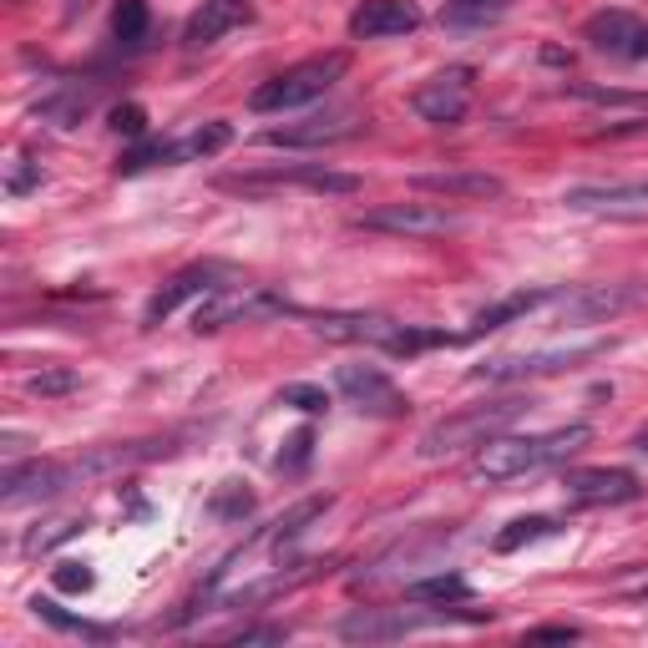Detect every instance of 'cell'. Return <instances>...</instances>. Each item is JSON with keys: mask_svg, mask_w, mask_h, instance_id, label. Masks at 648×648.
Segmentation results:
<instances>
[{"mask_svg": "<svg viewBox=\"0 0 648 648\" xmlns=\"http://www.w3.org/2000/svg\"><path fill=\"white\" fill-rule=\"evenodd\" d=\"M634 451L648 461V431H638V436H634Z\"/></svg>", "mask_w": 648, "mask_h": 648, "instance_id": "60d3db41", "label": "cell"}, {"mask_svg": "<svg viewBox=\"0 0 648 648\" xmlns=\"http://www.w3.org/2000/svg\"><path fill=\"white\" fill-rule=\"evenodd\" d=\"M76 487L72 481V461H25V467H6L0 477V497L6 502H36V497H56Z\"/></svg>", "mask_w": 648, "mask_h": 648, "instance_id": "5bb4252c", "label": "cell"}, {"mask_svg": "<svg viewBox=\"0 0 648 648\" xmlns=\"http://www.w3.org/2000/svg\"><path fill=\"white\" fill-rule=\"evenodd\" d=\"M355 229L396 233V239H441V233L457 229V218L436 203H380L355 218Z\"/></svg>", "mask_w": 648, "mask_h": 648, "instance_id": "52a82bcc", "label": "cell"}, {"mask_svg": "<svg viewBox=\"0 0 648 648\" xmlns=\"http://www.w3.org/2000/svg\"><path fill=\"white\" fill-rule=\"evenodd\" d=\"M563 203L577 213H624V208H648V178L644 182H573Z\"/></svg>", "mask_w": 648, "mask_h": 648, "instance_id": "d6986e66", "label": "cell"}, {"mask_svg": "<svg viewBox=\"0 0 648 648\" xmlns=\"http://www.w3.org/2000/svg\"><path fill=\"white\" fill-rule=\"evenodd\" d=\"M335 385H339V396H345L349 406H360L365 416L396 420V416H406L410 410V400L396 390V380H390L385 370H375V365H339Z\"/></svg>", "mask_w": 648, "mask_h": 648, "instance_id": "9c48e42d", "label": "cell"}, {"mask_svg": "<svg viewBox=\"0 0 648 648\" xmlns=\"http://www.w3.org/2000/svg\"><path fill=\"white\" fill-rule=\"evenodd\" d=\"M168 168V143H137L133 153H122V163H117V173L122 178H133V173H147V168Z\"/></svg>", "mask_w": 648, "mask_h": 648, "instance_id": "4dcf8cb0", "label": "cell"}, {"mask_svg": "<svg viewBox=\"0 0 648 648\" xmlns=\"http://www.w3.org/2000/svg\"><path fill=\"white\" fill-rule=\"evenodd\" d=\"M41 182V173H31V168H15L11 173V182H6V192H11V198H21V192H31Z\"/></svg>", "mask_w": 648, "mask_h": 648, "instance_id": "ab89813d", "label": "cell"}, {"mask_svg": "<svg viewBox=\"0 0 648 648\" xmlns=\"http://www.w3.org/2000/svg\"><path fill=\"white\" fill-rule=\"evenodd\" d=\"M532 644H567V638H577V628L573 624H542V628H532Z\"/></svg>", "mask_w": 648, "mask_h": 648, "instance_id": "f35d334b", "label": "cell"}, {"mask_svg": "<svg viewBox=\"0 0 648 648\" xmlns=\"http://www.w3.org/2000/svg\"><path fill=\"white\" fill-rule=\"evenodd\" d=\"M279 406H294V410H310V416H320V410H330V396H324L320 385H284L279 390Z\"/></svg>", "mask_w": 648, "mask_h": 648, "instance_id": "d6a6232c", "label": "cell"}, {"mask_svg": "<svg viewBox=\"0 0 648 648\" xmlns=\"http://www.w3.org/2000/svg\"><path fill=\"white\" fill-rule=\"evenodd\" d=\"M310 320L314 335L335 339V345H390V335H396L400 324L385 320V314H304Z\"/></svg>", "mask_w": 648, "mask_h": 648, "instance_id": "e0dca14e", "label": "cell"}, {"mask_svg": "<svg viewBox=\"0 0 648 648\" xmlns=\"http://www.w3.org/2000/svg\"><path fill=\"white\" fill-rule=\"evenodd\" d=\"M324 506H330V497H304V502H300V506H289V512H284V516H279L274 527H269V532H264V542H269V547H284V542H289V537H300V532H304V527H310V522H314V516H320V512H324Z\"/></svg>", "mask_w": 648, "mask_h": 648, "instance_id": "484cf974", "label": "cell"}, {"mask_svg": "<svg viewBox=\"0 0 648 648\" xmlns=\"http://www.w3.org/2000/svg\"><path fill=\"white\" fill-rule=\"evenodd\" d=\"M249 512H253V497L243 492L239 481H223V492L213 497V516H223V522H243Z\"/></svg>", "mask_w": 648, "mask_h": 648, "instance_id": "1f68e13d", "label": "cell"}, {"mask_svg": "<svg viewBox=\"0 0 648 648\" xmlns=\"http://www.w3.org/2000/svg\"><path fill=\"white\" fill-rule=\"evenodd\" d=\"M223 284H239V274H233L229 264H192V269H182V274H173L168 284H163L153 300H147L143 324H163L168 314H178L188 300H198V294H213V289H223Z\"/></svg>", "mask_w": 648, "mask_h": 648, "instance_id": "30bf717a", "label": "cell"}, {"mask_svg": "<svg viewBox=\"0 0 648 648\" xmlns=\"http://www.w3.org/2000/svg\"><path fill=\"white\" fill-rule=\"evenodd\" d=\"M457 6H461V11H471V6H487V0H457Z\"/></svg>", "mask_w": 648, "mask_h": 648, "instance_id": "b9f144b4", "label": "cell"}, {"mask_svg": "<svg viewBox=\"0 0 648 648\" xmlns=\"http://www.w3.org/2000/svg\"><path fill=\"white\" fill-rule=\"evenodd\" d=\"M563 497L577 506H624V502H638L644 487L628 467H577L563 477Z\"/></svg>", "mask_w": 648, "mask_h": 648, "instance_id": "ba28073f", "label": "cell"}, {"mask_svg": "<svg viewBox=\"0 0 648 648\" xmlns=\"http://www.w3.org/2000/svg\"><path fill=\"white\" fill-rule=\"evenodd\" d=\"M229 143H233V127H229V122H203V127H192L182 143H168V168H178V163H203V157H218Z\"/></svg>", "mask_w": 648, "mask_h": 648, "instance_id": "7402d4cb", "label": "cell"}, {"mask_svg": "<svg viewBox=\"0 0 648 648\" xmlns=\"http://www.w3.org/2000/svg\"><path fill=\"white\" fill-rule=\"evenodd\" d=\"M284 638H289V628L259 624V628H239V634H233V644H284Z\"/></svg>", "mask_w": 648, "mask_h": 648, "instance_id": "74e56055", "label": "cell"}, {"mask_svg": "<svg viewBox=\"0 0 648 648\" xmlns=\"http://www.w3.org/2000/svg\"><path fill=\"white\" fill-rule=\"evenodd\" d=\"M284 182H300V188H314V192H355L360 188V178H349V173H330L324 163H314V168H279V173H249V178H223L218 188L259 192V188H284Z\"/></svg>", "mask_w": 648, "mask_h": 648, "instance_id": "9a60e30c", "label": "cell"}, {"mask_svg": "<svg viewBox=\"0 0 648 648\" xmlns=\"http://www.w3.org/2000/svg\"><path fill=\"white\" fill-rule=\"evenodd\" d=\"M112 36L122 46H143L147 36V0H117V11H112Z\"/></svg>", "mask_w": 648, "mask_h": 648, "instance_id": "83f0119b", "label": "cell"}, {"mask_svg": "<svg viewBox=\"0 0 648 648\" xmlns=\"http://www.w3.org/2000/svg\"><path fill=\"white\" fill-rule=\"evenodd\" d=\"M553 532H557V516H516V522H506L492 537V547L497 553H516V547H527L537 537H553Z\"/></svg>", "mask_w": 648, "mask_h": 648, "instance_id": "d4e9b609", "label": "cell"}, {"mask_svg": "<svg viewBox=\"0 0 648 648\" xmlns=\"http://www.w3.org/2000/svg\"><path fill=\"white\" fill-rule=\"evenodd\" d=\"M86 112H92V92H76V86H72V92L46 96V102L36 107V117L51 122V127H76Z\"/></svg>", "mask_w": 648, "mask_h": 648, "instance_id": "4316f807", "label": "cell"}, {"mask_svg": "<svg viewBox=\"0 0 648 648\" xmlns=\"http://www.w3.org/2000/svg\"><path fill=\"white\" fill-rule=\"evenodd\" d=\"M557 289H516V294H506V300L487 304V310L471 320V330L461 339H477V335H492V330H506L512 320H527L532 310H542V304H553Z\"/></svg>", "mask_w": 648, "mask_h": 648, "instance_id": "ffe728a7", "label": "cell"}, {"mask_svg": "<svg viewBox=\"0 0 648 648\" xmlns=\"http://www.w3.org/2000/svg\"><path fill=\"white\" fill-rule=\"evenodd\" d=\"M51 583H56L61 593H92L96 573L86 563H56V567H51Z\"/></svg>", "mask_w": 648, "mask_h": 648, "instance_id": "836d02e7", "label": "cell"}, {"mask_svg": "<svg viewBox=\"0 0 648 648\" xmlns=\"http://www.w3.org/2000/svg\"><path fill=\"white\" fill-rule=\"evenodd\" d=\"M355 133H360V112L345 107V112H324V117H304V122L269 127L259 143L264 147H335V143H349Z\"/></svg>", "mask_w": 648, "mask_h": 648, "instance_id": "8fae6325", "label": "cell"}, {"mask_svg": "<svg viewBox=\"0 0 648 648\" xmlns=\"http://www.w3.org/2000/svg\"><path fill=\"white\" fill-rule=\"evenodd\" d=\"M410 628L416 624H410L406 613H370L365 608V613H349L345 624H339V634L355 638V644H360V638L365 644H380V638H406Z\"/></svg>", "mask_w": 648, "mask_h": 648, "instance_id": "603a6c76", "label": "cell"}, {"mask_svg": "<svg viewBox=\"0 0 648 648\" xmlns=\"http://www.w3.org/2000/svg\"><path fill=\"white\" fill-rule=\"evenodd\" d=\"M249 21H253L249 0H203V6L188 15V25H182V46L203 51V46H213V41H223L229 31L249 25Z\"/></svg>", "mask_w": 648, "mask_h": 648, "instance_id": "2e32d148", "label": "cell"}, {"mask_svg": "<svg viewBox=\"0 0 648 648\" xmlns=\"http://www.w3.org/2000/svg\"><path fill=\"white\" fill-rule=\"evenodd\" d=\"M638 598H644V603H648V588H644V593H638Z\"/></svg>", "mask_w": 648, "mask_h": 648, "instance_id": "7bdbcfd3", "label": "cell"}, {"mask_svg": "<svg viewBox=\"0 0 648 648\" xmlns=\"http://www.w3.org/2000/svg\"><path fill=\"white\" fill-rule=\"evenodd\" d=\"M117 137H143L147 133V112L137 107V102H122V107H112V122H107Z\"/></svg>", "mask_w": 648, "mask_h": 648, "instance_id": "d590c367", "label": "cell"}, {"mask_svg": "<svg viewBox=\"0 0 648 648\" xmlns=\"http://www.w3.org/2000/svg\"><path fill=\"white\" fill-rule=\"evenodd\" d=\"M420 21H426V15H420L410 0H365V6H355V15H349V36L355 41H390V36L420 31Z\"/></svg>", "mask_w": 648, "mask_h": 648, "instance_id": "4fadbf2b", "label": "cell"}, {"mask_svg": "<svg viewBox=\"0 0 648 648\" xmlns=\"http://www.w3.org/2000/svg\"><path fill=\"white\" fill-rule=\"evenodd\" d=\"M416 192H436V198H467V203H487V198H502L506 182L497 173L481 168H451V173H416L410 178Z\"/></svg>", "mask_w": 648, "mask_h": 648, "instance_id": "ac0fdd59", "label": "cell"}, {"mask_svg": "<svg viewBox=\"0 0 648 648\" xmlns=\"http://www.w3.org/2000/svg\"><path fill=\"white\" fill-rule=\"evenodd\" d=\"M264 314H300L294 304L274 300L269 289H253V284H223L213 294H203L198 314H192V330L208 335V330H223V324H243V320H264Z\"/></svg>", "mask_w": 648, "mask_h": 648, "instance_id": "5b68a950", "label": "cell"}, {"mask_svg": "<svg viewBox=\"0 0 648 648\" xmlns=\"http://www.w3.org/2000/svg\"><path fill=\"white\" fill-rule=\"evenodd\" d=\"M314 457V431H294L289 446L279 451V471H304V461Z\"/></svg>", "mask_w": 648, "mask_h": 648, "instance_id": "8d00e7d4", "label": "cell"}, {"mask_svg": "<svg viewBox=\"0 0 648 648\" xmlns=\"http://www.w3.org/2000/svg\"><path fill=\"white\" fill-rule=\"evenodd\" d=\"M25 390H31V396H66V390H76V370H41V375H31V380H25Z\"/></svg>", "mask_w": 648, "mask_h": 648, "instance_id": "e575fe53", "label": "cell"}, {"mask_svg": "<svg viewBox=\"0 0 648 648\" xmlns=\"http://www.w3.org/2000/svg\"><path fill=\"white\" fill-rule=\"evenodd\" d=\"M349 72V56L345 51H324V56H310V61H294L284 72H274L269 82H259L249 92V107L253 112H294V107H310L320 102L339 76Z\"/></svg>", "mask_w": 648, "mask_h": 648, "instance_id": "7a4b0ae2", "label": "cell"}, {"mask_svg": "<svg viewBox=\"0 0 648 648\" xmlns=\"http://www.w3.org/2000/svg\"><path fill=\"white\" fill-rule=\"evenodd\" d=\"M583 41L603 56H634L644 61V41H648V25L638 21L634 11H593L583 21Z\"/></svg>", "mask_w": 648, "mask_h": 648, "instance_id": "7c38bea8", "label": "cell"}, {"mask_svg": "<svg viewBox=\"0 0 648 648\" xmlns=\"http://www.w3.org/2000/svg\"><path fill=\"white\" fill-rule=\"evenodd\" d=\"M613 339H588V345H557V349H532V355H502V360L477 365V380L492 385H512V380H532V375H557V370H577L583 360L608 355Z\"/></svg>", "mask_w": 648, "mask_h": 648, "instance_id": "277c9868", "label": "cell"}, {"mask_svg": "<svg viewBox=\"0 0 648 648\" xmlns=\"http://www.w3.org/2000/svg\"><path fill=\"white\" fill-rule=\"evenodd\" d=\"M638 300V289H624V284H593L583 294H563V314L567 324H588V320H613L618 310Z\"/></svg>", "mask_w": 648, "mask_h": 648, "instance_id": "44dd1931", "label": "cell"}, {"mask_svg": "<svg viewBox=\"0 0 648 648\" xmlns=\"http://www.w3.org/2000/svg\"><path fill=\"white\" fill-rule=\"evenodd\" d=\"M527 410V400H497V406H471L461 410V416H446L436 420L431 431L420 436V461H441V457H457V451H467V446H481V441H492L497 431H506L516 416Z\"/></svg>", "mask_w": 648, "mask_h": 648, "instance_id": "3957f363", "label": "cell"}, {"mask_svg": "<svg viewBox=\"0 0 648 648\" xmlns=\"http://www.w3.org/2000/svg\"><path fill=\"white\" fill-rule=\"evenodd\" d=\"M471 96H477V72L471 66H446L441 76H431L426 86L410 92V112L431 127H461L471 112Z\"/></svg>", "mask_w": 648, "mask_h": 648, "instance_id": "8992f818", "label": "cell"}, {"mask_svg": "<svg viewBox=\"0 0 648 648\" xmlns=\"http://www.w3.org/2000/svg\"><path fill=\"white\" fill-rule=\"evenodd\" d=\"M410 603H467L471 598V583L461 573H436V577H416L406 588Z\"/></svg>", "mask_w": 648, "mask_h": 648, "instance_id": "cb8c5ba5", "label": "cell"}, {"mask_svg": "<svg viewBox=\"0 0 648 648\" xmlns=\"http://www.w3.org/2000/svg\"><path fill=\"white\" fill-rule=\"evenodd\" d=\"M82 532V522L76 516H61V522H46V527H36V532H25V542H21V553L25 557H41V553H51L56 542H66V537H76Z\"/></svg>", "mask_w": 648, "mask_h": 648, "instance_id": "f546056e", "label": "cell"}, {"mask_svg": "<svg viewBox=\"0 0 648 648\" xmlns=\"http://www.w3.org/2000/svg\"><path fill=\"white\" fill-rule=\"evenodd\" d=\"M588 441H593L588 426H557V431H542V436H492V441L477 446L471 477L477 481L532 477V471H547V467H557V461L577 457Z\"/></svg>", "mask_w": 648, "mask_h": 648, "instance_id": "6da1fadb", "label": "cell"}, {"mask_svg": "<svg viewBox=\"0 0 648 648\" xmlns=\"http://www.w3.org/2000/svg\"><path fill=\"white\" fill-rule=\"evenodd\" d=\"M31 608H36V618H41V624L61 628V634H82V638H107V628H102V624H86V618H76V613L56 608V603H51V598H36V603H31Z\"/></svg>", "mask_w": 648, "mask_h": 648, "instance_id": "f1b7e54d", "label": "cell"}]
</instances>
